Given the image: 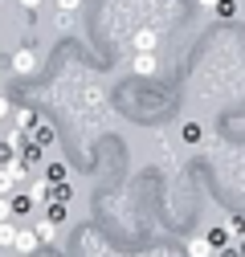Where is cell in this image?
Segmentation results:
<instances>
[{
    "mask_svg": "<svg viewBox=\"0 0 245 257\" xmlns=\"http://www.w3.org/2000/svg\"><path fill=\"white\" fill-rule=\"evenodd\" d=\"M33 70H37V49H29V45L17 49V53H13V74L25 78V74H33Z\"/></svg>",
    "mask_w": 245,
    "mask_h": 257,
    "instance_id": "obj_1",
    "label": "cell"
},
{
    "mask_svg": "<svg viewBox=\"0 0 245 257\" xmlns=\"http://www.w3.org/2000/svg\"><path fill=\"white\" fill-rule=\"evenodd\" d=\"M131 70H135L139 78H151V74L160 70V57H156V53H135V61H131Z\"/></svg>",
    "mask_w": 245,
    "mask_h": 257,
    "instance_id": "obj_2",
    "label": "cell"
},
{
    "mask_svg": "<svg viewBox=\"0 0 245 257\" xmlns=\"http://www.w3.org/2000/svg\"><path fill=\"white\" fill-rule=\"evenodd\" d=\"M37 245H41V237L33 229H21L17 233V253H37Z\"/></svg>",
    "mask_w": 245,
    "mask_h": 257,
    "instance_id": "obj_3",
    "label": "cell"
},
{
    "mask_svg": "<svg viewBox=\"0 0 245 257\" xmlns=\"http://www.w3.org/2000/svg\"><path fill=\"white\" fill-rule=\"evenodd\" d=\"M156 45H160V37L151 33V29H143V33H135V53H156Z\"/></svg>",
    "mask_w": 245,
    "mask_h": 257,
    "instance_id": "obj_4",
    "label": "cell"
},
{
    "mask_svg": "<svg viewBox=\"0 0 245 257\" xmlns=\"http://www.w3.org/2000/svg\"><path fill=\"white\" fill-rule=\"evenodd\" d=\"M17 233H21V229H17L13 220L0 224V249H17Z\"/></svg>",
    "mask_w": 245,
    "mask_h": 257,
    "instance_id": "obj_5",
    "label": "cell"
},
{
    "mask_svg": "<svg viewBox=\"0 0 245 257\" xmlns=\"http://www.w3.org/2000/svg\"><path fill=\"white\" fill-rule=\"evenodd\" d=\"M188 253H192V257H212V253H217V245H212L208 237H192V245H188Z\"/></svg>",
    "mask_w": 245,
    "mask_h": 257,
    "instance_id": "obj_6",
    "label": "cell"
},
{
    "mask_svg": "<svg viewBox=\"0 0 245 257\" xmlns=\"http://www.w3.org/2000/svg\"><path fill=\"white\" fill-rule=\"evenodd\" d=\"M29 135H33V143H37V147H49V143H53V126H49V122H37Z\"/></svg>",
    "mask_w": 245,
    "mask_h": 257,
    "instance_id": "obj_7",
    "label": "cell"
},
{
    "mask_svg": "<svg viewBox=\"0 0 245 257\" xmlns=\"http://www.w3.org/2000/svg\"><path fill=\"white\" fill-rule=\"evenodd\" d=\"M49 192H53V184H49V180H37L33 188H29V196H33V204H45Z\"/></svg>",
    "mask_w": 245,
    "mask_h": 257,
    "instance_id": "obj_8",
    "label": "cell"
},
{
    "mask_svg": "<svg viewBox=\"0 0 245 257\" xmlns=\"http://www.w3.org/2000/svg\"><path fill=\"white\" fill-rule=\"evenodd\" d=\"M212 13H217V21H233L237 17V0H217V9H212Z\"/></svg>",
    "mask_w": 245,
    "mask_h": 257,
    "instance_id": "obj_9",
    "label": "cell"
},
{
    "mask_svg": "<svg viewBox=\"0 0 245 257\" xmlns=\"http://www.w3.org/2000/svg\"><path fill=\"white\" fill-rule=\"evenodd\" d=\"M13 192H17V180H13V172L5 164H0V196H13Z\"/></svg>",
    "mask_w": 245,
    "mask_h": 257,
    "instance_id": "obj_10",
    "label": "cell"
},
{
    "mask_svg": "<svg viewBox=\"0 0 245 257\" xmlns=\"http://www.w3.org/2000/svg\"><path fill=\"white\" fill-rule=\"evenodd\" d=\"M33 233H37V237H41V241L49 245V241L57 237V224H53V220H37V229H33Z\"/></svg>",
    "mask_w": 245,
    "mask_h": 257,
    "instance_id": "obj_11",
    "label": "cell"
},
{
    "mask_svg": "<svg viewBox=\"0 0 245 257\" xmlns=\"http://www.w3.org/2000/svg\"><path fill=\"white\" fill-rule=\"evenodd\" d=\"M70 196H74V188H70V184H53V192H49V200H53V204H66Z\"/></svg>",
    "mask_w": 245,
    "mask_h": 257,
    "instance_id": "obj_12",
    "label": "cell"
},
{
    "mask_svg": "<svg viewBox=\"0 0 245 257\" xmlns=\"http://www.w3.org/2000/svg\"><path fill=\"white\" fill-rule=\"evenodd\" d=\"M33 208V196H25V192H13V212H29Z\"/></svg>",
    "mask_w": 245,
    "mask_h": 257,
    "instance_id": "obj_13",
    "label": "cell"
},
{
    "mask_svg": "<svg viewBox=\"0 0 245 257\" xmlns=\"http://www.w3.org/2000/svg\"><path fill=\"white\" fill-rule=\"evenodd\" d=\"M45 220L61 224V220H66V204H49V208H45Z\"/></svg>",
    "mask_w": 245,
    "mask_h": 257,
    "instance_id": "obj_14",
    "label": "cell"
},
{
    "mask_svg": "<svg viewBox=\"0 0 245 257\" xmlns=\"http://www.w3.org/2000/svg\"><path fill=\"white\" fill-rule=\"evenodd\" d=\"M78 9H82V0H57V13L61 17H74Z\"/></svg>",
    "mask_w": 245,
    "mask_h": 257,
    "instance_id": "obj_15",
    "label": "cell"
},
{
    "mask_svg": "<svg viewBox=\"0 0 245 257\" xmlns=\"http://www.w3.org/2000/svg\"><path fill=\"white\" fill-rule=\"evenodd\" d=\"M13 220V196H0V224Z\"/></svg>",
    "mask_w": 245,
    "mask_h": 257,
    "instance_id": "obj_16",
    "label": "cell"
},
{
    "mask_svg": "<svg viewBox=\"0 0 245 257\" xmlns=\"http://www.w3.org/2000/svg\"><path fill=\"white\" fill-rule=\"evenodd\" d=\"M49 180H53V184H66V168L53 164V168H49Z\"/></svg>",
    "mask_w": 245,
    "mask_h": 257,
    "instance_id": "obj_17",
    "label": "cell"
},
{
    "mask_svg": "<svg viewBox=\"0 0 245 257\" xmlns=\"http://www.w3.org/2000/svg\"><path fill=\"white\" fill-rule=\"evenodd\" d=\"M21 5H25V13H37V9H41V0H21Z\"/></svg>",
    "mask_w": 245,
    "mask_h": 257,
    "instance_id": "obj_18",
    "label": "cell"
},
{
    "mask_svg": "<svg viewBox=\"0 0 245 257\" xmlns=\"http://www.w3.org/2000/svg\"><path fill=\"white\" fill-rule=\"evenodd\" d=\"M13 114V106H9V98H0V118H9Z\"/></svg>",
    "mask_w": 245,
    "mask_h": 257,
    "instance_id": "obj_19",
    "label": "cell"
},
{
    "mask_svg": "<svg viewBox=\"0 0 245 257\" xmlns=\"http://www.w3.org/2000/svg\"><path fill=\"white\" fill-rule=\"evenodd\" d=\"M200 5H204V9H217V0H200Z\"/></svg>",
    "mask_w": 245,
    "mask_h": 257,
    "instance_id": "obj_20",
    "label": "cell"
}]
</instances>
